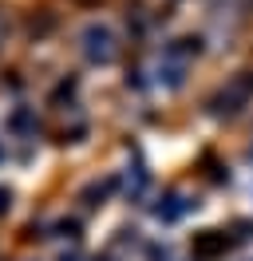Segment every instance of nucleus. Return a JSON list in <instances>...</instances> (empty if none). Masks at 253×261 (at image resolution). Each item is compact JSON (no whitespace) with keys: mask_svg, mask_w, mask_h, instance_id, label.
I'll return each mask as SVG.
<instances>
[{"mask_svg":"<svg viewBox=\"0 0 253 261\" xmlns=\"http://www.w3.org/2000/svg\"><path fill=\"white\" fill-rule=\"evenodd\" d=\"M83 51H87L91 60H99V64H107L111 56H115V40H111L107 28H87V32H83Z\"/></svg>","mask_w":253,"mask_h":261,"instance_id":"f257e3e1","label":"nucleus"}]
</instances>
